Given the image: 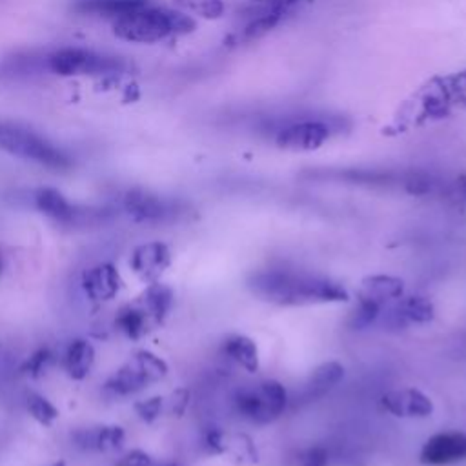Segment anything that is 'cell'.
Segmentation results:
<instances>
[{"label": "cell", "instance_id": "6da1fadb", "mask_svg": "<svg viewBox=\"0 0 466 466\" xmlns=\"http://www.w3.org/2000/svg\"><path fill=\"white\" fill-rule=\"evenodd\" d=\"M248 288L258 299L277 306H309L348 300L344 286L329 277L269 268L255 271L248 279Z\"/></svg>", "mask_w": 466, "mask_h": 466}, {"label": "cell", "instance_id": "7a4b0ae2", "mask_svg": "<svg viewBox=\"0 0 466 466\" xmlns=\"http://www.w3.org/2000/svg\"><path fill=\"white\" fill-rule=\"evenodd\" d=\"M466 107V69L437 75L420 84L399 107L395 129H410L435 122Z\"/></svg>", "mask_w": 466, "mask_h": 466}, {"label": "cell", "instance_id": "3957f363", "mask_svg": "<svg viewBox=\"0 0 466 466\" xmlns=\"http://www.w3.org/2000/svg\"><path fill=\"white\" fill-rule=\"evenodd\" d=\"M195 29V20L180 11L144 5L115 20L113 31L127 42L151 44L173 35H184Z\"/></svg>", "mask_w": 466, "mask_h": 466}, {"label": "cell", "instance_id": "277c9868", "mask_svg": "<svg viewBox=\"0 0 466 466\" xmlns=\"http://www.w3.org/2000/svg\"><path fill=\"white\" fill-rule=\"evenodd\" d=\"M0 149L51 169H67L71 158L60 147L29 127L0 122Z\"/></svg>", "mask_w": 466, "mask_h": 466}, {"label": "cell", "instance_id": "5b68a950", "mask_svg": "<svg viewBox=\"0 0 466 466\" xmlns=\"http://www.w3.org/2000/svg\"><path fill=\"white\" fill-rule=\"evenodd\" d=\"M233 406L242 419L255 424H268L284 413L288 393L277 380H260L240 388L233 397Z\"/></svg>", "mask_w": 466, "mask_h": 466}, {"label": "cell", "instance_id": "8992f818", "mask_svg": "<svg viewBox=\"0 0 466 466\" xmlns=\"http://www.w3.org/2000/svg\"><path fill=\"white\" fill-rule=\"evenodd\" d=\"M404 293V280L391 275H370L362 279L357 293V308L350 324L357 329L377 326L380 309Z\"/></svg>", "mask_w": 466, "mask_h": 466}, {"label": "cell", "instance_id": "52a82bcc", "mask_svg": "<svg viewBox=\"0 0 466 466\" xmlns=\"http://www.w3.org/2000/svg\"><path fill=\"white\" fill-rule=\"evenodd\" d=\"M337 131H340L339 118L302 116L280 122L273 138L280 149L311 151L326 144Z\"/></svg>", "mask_w": 466, "mask_h": 466}, {"label": "cell", "instance_id": "ba28073f", "mask_svg": "<svg viewBox=\"0 0 466 466\" xmlns=\"http://www.w3.org/2000/svg\"><path fill=\"white\" fill-rule=\"evenodd\" d=\"M47 67L64 76L71 75H113L126 69L120 56L96 53L93 49L64 47L47 56Z\"/></svg>", "mask_w": 466, "mask_h": 466}, {"label": "cell", "instance_id": "9c48e42d", "mask_svg": "<svg viewBox=\"0 0 466 466\" xmlns=\"http://www.w3.org/2000/svg\"><path fill=\"white\" fill-rule=\"evenodd\" d=\"M167 375V364L151 351H137L129 362L118 368L106 382V390L115 395H131Z\"/></svg>", "mask_w": 466, "mask_h": 466}, {"label": "cell", "instance_id": "30bf717a", "mask_svg": "<svg viewBox=\"0 0 466 466\" xmlns=\"http://www.w3.org/2000/svg\"><path fill=\"white\" fill-rule=\"evenodd\" d=\"M122 206L137 222L164 224L178 220L186 213V206L178 200L160 197L147 189H129L122 198Z\"/></svg>", "mask_w": 466, "mask_h": 466}, {"label": "cell", "instance_id": "8fae6325", "mask_svg": "<svg viewBox=\"0 0 466 466\" xmlns=\"http://www.w3.org/2000/svg\"><path fill=\"white\" fill-rule=\"evenodd\" d=\"M433 315L435 308L428 297L402 293L380 309L377 326L384 329H404L410 324H426Z\"/></svg>", "mask_w": 466, "mask_h": 466}, {"label": "cell", "instance_id": "7c38bea8", "mask_svg": "<svg viewBox=\"0 0 466 466\" xmlns=\"http://www.w3.org/2000/svg\"><path fill=\"white\" fill-rule=\"evenodd\" d=\"M466 461V433L442 431L430 437L420 450V462L431 466H448Z\"/></svg>", "mask_w": 466, "mask_h": 466}, {"label": "cell", "instance_id": "4fadbf2b", "mask_svg": "<svg viewBox=\"0 0 466 466\" xmlns=\"http://www.w3.org/2000/svg\"><path fill=\"white\" fill-rule=\"evenodd\" d=\"M171 264V251L162 242H147L137 246L131 253L129 266L144 282H157V279Z\"/></svg>", "mask_w": 466, "mask_h": 466}, {"label": "cell", "instance_id": "5bb4252c", "mask_svg": "<svg viewBox=\"0 0 466 466\" xmlns=\"http://www.w3.org/2000/svg\"><path fill=\"white\" fill-rule=\"evenodd\" d=\"M382 406L395 417L426 419L433 413V402L415 388H400L382 397Z\"/></svg>", "mask_w": 466, "mask_h": 466}, {"label": "cell", "instance_id": "9a60e30c", "mask_svg": "<svg viewBox=\"0 0 466 466\" xmlns=\"http://www.w3.org/2000/svg\"><path fill=\"white\" fill-rule=\"evenodd\" d=\"M122 286V279L118 269L109 264L102 262L84 271L82 275V289L91 300H111Z\"/></svg>", "mask_w": 466, "mask_h": 466}, {"label": "cell", "instance_id": "2e32d148", "mask_svg": "<svg viewBox=\"0 0 466 466\" xmlns=\"http://www.w3.org/2000/svg\"><path fill=\"white\" fill-rule=\"evenodd\" d=\"M71 439L75 446L80 450L107 453L122 448L126 433H124V428L111 424V426H93V428L76 430L71 435Z\"/></svg>", "mask_w": 466, "mask_h": 466}, {"label": "cell", "instance_id": "e0dca14e", "mask_svg": "<svg viewBox=\"0 0 466 466\" xmlns=\"http://www.w3.org/2000/svg\"><path fill=\"white\" fill-rule=\"evenodd\" d=\"M115 326L126 337L137 340L144 337L147 331H151L153 328H157V322L153 320L149 311L144 308V304L137 299L133 304H127L118 311L115 319Z\"/></svg>", "mask_w": 466, "mask_h": 466}, {"label": "cell", "instance_id": "ac0fdd59", "mask_svg": "<svg viewBox=\"0 0 466 466\" xmlns=\"http://www.w3.org/2000/svg\"><path fill=\"white\" fill-rule=\"evenodd\" d=\"M344 377V368L342 364L329 360L320 364L319 368L313 370V373L309 375V379L304 382L300 399L302 400H313L322 397L324 393H328L335 384L340 382V379Z\"/></svg>", "mask_w": 466, "mask_h": 466}, {"label": "cell", "instance_id": "d6986e66", "mask_svg": "<svg viewBox=\"0 0 466 466\" xmlns=\"http://www.w3.org/2000/svg\"><path fill=\"white\" fill-rule=\"evenodd\" d=\"M95 362V350L84 339H75L64 355V368L75 380H82L89 375Z\"/></svg>", "mask_w": 466, "mask_h": 466}, {"label": "cell", "instance_id": "ffe728a7", "mask_svg": "<svg viewBox=\"0 0 466 466\" xmlns=\"http://www.w3.org/2000/svg\"><path fill=\"white\" fill-rule=\"evenodd\" d=\"M222 353L244 368L246 371H257L258 370V350L257 344L246 337V335H229L222 342Z\"/></svg>", "mask_w": 466, "mask_h": 466}, {"label": "cell", "instance_id": "44dd1931", "mask_svg": "<svg viewBox=\"0 0 466 466\" xmlns=\"http://www.w3.org/2000/svg\"><path fill=\"white\" fill-rule=\"evenodd\" d=\"M147 5V0H80L75 11L82 15L113 16L115 20Z\"/></svg>", "mask_w": 466, "mask_h": 466}, {"label": "cell", "instance_id": "7402d4cb", "mask_svg": "<svg viewBox=\"0 0 466 466\" xmlns=\"http://www.w3.org/2000/svg\"><path fill=\"white\" fill-rule=\"evenodd\" d=\"M138 300L149 311V315L153 317L157 326H160L171 309L173 291L169 286H166L162 282H151L147 286V289L138 297Z\"/></svg>", "mask_w": 466, "mask_h": 466}, {"label": "cell", "instance_id": "603a6c76", "mask_svg": "<svg viewBox=\"0 0 466 466\" xmlns=\"http://www.w3.org/2000/svg\"><path fill=\"white\" fill-rule=\"evenodd\" d=\"M25 408L29 411V415L44 424V426H49L56 417H58V410L42 395L38 393H29L27 399H25Z\"/></svg>", "mask_w": 466, "mask_h": 466}, {"label": "cell", "instance_id": "cb8c5ba5", "mask_svg": "<svg viewBox=\"0 0 466 466\" xmlns=\"http://www.w3.org/2000/svg\"><path fill=\"white\" fill-rule=\"evenodd\" d=\"M177 2L187 11L206 18H217L224 13L222 0H177Z\"/></svg>", "mask_w": 466, "mask_h": 466}, {"label": "cell", "instance_id": "d4e9b609", "mask_svg": "<svg viewBox=\"0 0 466 466\" xmlns=\"http://www.w3.org/2000/svg\"><path fill=\"white\" fill-rule=\"evenodd\" d=\"M51 359H53L51 350L49 348H40L29 359H25L20 371L25 373V375H31V377H38L46 370V366L51 362Z\"/></svg>", "mask_w": 466, "mask_h": 466}, {"label": "cell", "instance_id": "484cf974", "mask_svg": "<svg viewBox=\"0 0 466 466\" xmlns=\"http://www.w3.org/2000/svg\"><path fill=\"white\" fill-rule=\"evenodd\" d=\"M162 406H164V399L162 397H151V399L137 402L135 404V411H137V415L144 422H153L160 415Z\"/></svg>", "mask_w": 466, "mask_h": 466}, {"label": "cell", "instance_id": "4316f807", "mask_svg": "<svg viewBox=\"0 0 466 466\" xmlns=\"http://www.w3.org/2000/svg\"><path fill=\"white\" fill-rule=\"evenodd\" d=\"M300 466H328V451L322 446H311L300 455Z\"/></svg>", "mask_w": 466, "mask_h": 466}, {"label": "cell", "instance_id": "83f0119b", "mask_svg": "<svg viewBox=\"0 0 466 466\" xmlns=\"http://www.w3.org/2000/svg\"><path fill=\"white\" fill-rule=\"evenodd\" d=\"M151 464H153L151 455H147L142 450H133L126 453L115 466H151Z\"/></svg>", "mask_w": 466, "mask_h": 466}, {"label": "cell", "instance_id": "f1b7e54d", "mask_svg": "<svg viewBox=\"0 0 466 466\" xmlns=\"http://www.w3.org/2000/svg\"><path fill=\"white\" fill-rule=\"evenodd\" d=\"M204 448L209 451V453H220L226 450V444H224V435L220 430L217 428H211L206 431L204 435Z\"/></svg>", "mask_w": 466, "mask_h": 466}, {"label": "cell", "instance_id": "f546056e", "mask_svg": "<svg viewBox=\"0 0 466 466\" xmlns=\"http://www.w3.org/2000/svg\"><path fill=\"white\" fill-rule=\"evenodd\" d=\"M187 399H189V393L187 390H177L173 395H171V411L175 415H180L186 406H187Z\"/></svg>", "mask_w": 466, "mask_h": 466}, {"label": "cell", "instance_id": "4dcf8cb0", "mask_svg": "<svg viewBox=\"0 0 466 466\" xmlns=\"http://www.w3.org/2000/svg\"><path fill=\"white\" fill-rule=\"evenodd\" d=\"M151 466H178V464H177V462H160V464H155V462H153Z\"/></svg>", "mask_w": 466, "mask_h": 466}, {"label": "cell", "instance_id": "1f68e13d", "mask_svg": "<svg viewBox=\"0 0 466 466\" xmlns=\"http://www.w3.org/2000/svg\"><path fill=\"white\" fill-rule=\"evenodd\" d=\"M51 466H66V462H62V461H58V462H55V464H51Z\"/></svg>", "mask_w": 466, "mask_h": 466}, {"label": "cell", "instance_id": "d6a6232c", "mask_svg": "<svg viewBox=\"0 0 466 466\" xmlns=\"http://www.w3.org/2000/svg\"><path fill=\"white\" fill-rule=\"evenodd\" d=\"M2 266H4V260H2V255H0V273H2Z\"/></svg>", "mask_w": 466, "mask_h": 466}]
</instances>
